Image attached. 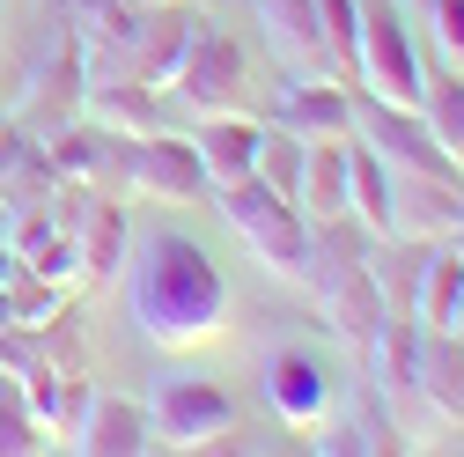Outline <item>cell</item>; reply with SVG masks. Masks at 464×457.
Returning <instances> with one entry per match:
<instances>
[{
  "label": "cell",
  "instance_id": "cell-11",
  "mask_svg": "<svg viewBox=\"0 0 464 457\" xmlns=\"http://www.w3.org/2000/svg\"><path fill=\"white\" fill-rule=\"evenodd\" d=\"M258 133H266V126L244 119V111H207V119H199L192 148H199V170H207V185H214V192L258 170Z\"/></svg>",
  "mask_w": 464,
  "mask_h": 457
},
{
  "label": "cell",
  "instance_id": "cell-2",
  "mask_svg": "<svg viewBox=\"0 0 464 457\" xmlns=\"http://www.w3.org/2000/svg\"><path fill=\"white\" fill-rule=\"evenodd\" d=\"M221 214L244 237V251H258V266H273L287 280H310V221H303L295 199H280L258 170L237 178V185H221Z\"/></svg>",
  "mask_w": 464,
  "mask_h": 457
},
{
  "label": "cell",
  "instance_id": "cell-20",
  "mask_svg": "<svg viewBox=\"0 0 464 457\" xmlns=\"http://www.w3.org/2000/svg\"><path fill=\"white\" fill-rule=\"evenodd\" d=\"M457 303H464V266H457V251H428V266H420V280H413V303H405V317H413L420 332H450Z\"/></svg>",
  "mask_w": 464,
  "mask_h": 457
},
{
  "label": "cell",
  "instance_id": "cell-3",
  "mask_svg": "<svg viewBox=\"0 0 464 457\" xmlns=\"http://www.w3.org/2000/svg\"><path fill=\"white\" fill-rule=\"evenodd\" d=\"M354 89H369V96H383V103H420V89H428L420 52H413V30H405V15L383 8V0H362Z\"/></svg>",
  "mask_w": 464,
  "mask_h": 457
},
{
  "label": "cell",
  "instance_id": "cell-18",
  "mask_svg": "<svg viewBox=\"0 0 464 457\" xmlns=\"http://www.w3.org/2000/svg\"><path fill=\"white\" fill-rule=\"evenodd\" d=\"M346 148H354V133H346V141H310V155H303V185H295L303 221H332V214H346Z\"/></svg>",
  "mask_w": 464,
  "mask_h": 457
},
{
  "label": "cell",
  "instance_id": "cell-24",
  "mask_svg": "<svg viewBox=\"0 0 464 457\" xmlns=\"http://www.w3.org/2000/svg\"><path fill=\"white\" fill-rule=\"evenodd\" d=\"M420 119H428L435 141L464 162V74H435V82L420 89Z\"/></svg>",
  "mask_w": 464,
  "mask_h": 457
},
{
  "label": "cell",
  "instance_id": "cell-10",
  "mask_svg": "<svg viewBox=\"0 0 464 457\" xmlns=\"http://www.w3.org/2000/svg\"><path fill=\"white\" fill-rule=\"evenodd\" d=\"M266 398L287 428H317L332 413V369L310 355V347H280L266 362Z\"/></svg>",
  "mask_w": 464,
  "mask_h": 457
},
{
  "label": "cell",
  "instance_id": "cell-23",
  "mask_svg": "<svg viewBox=\"0 0 464 457\" xmlns=\"http://www.w3.org/2000/svg\"><path fill=\"white\" fill-rule=\"evenodd\" d=\"M317 8V30H324V52H332V74L354 89V44H362V0H310Z\"/></svg>",
  "mask_w": 464,
  "mask_h": 457
},
{
  "label": "cell",
  "instance_id": "cell-1",
  "mask_svg": "<svg viewBox=\"0 0 464 457\" xmlns=\"http://www.w3.org/2000/svg\"><path fill=\"white\" fill-rule=\"evenodd\" d=\"M126 310L155 347H199L228 317L221 266L185 237V228H148L140 251H126Z\"/></svg>",
  "mask_w": 464,
  "mask_h": 457
},
{
  "label": "cell",
  "instance_id": "cell-4",
  "mask_svg": "<svg viewBox=\"0 0 464 457\" xmlns=\"http://www.w3.org/2000/svg\"><path fill=\"white\" fill-rule=\"evenodd\" d=\"M354 141H369L383 162L398 170H420V178H457L464 185V162L435 141V126L420 119V103H383V96H354Z\"/></svg>",
  "mask_w": 464,
  "mask_h": 457
},
{
  "label": "cell",
  "instance_id": "cell-7",
  "mask_svg": "<svg viewBox=\"0 0 464 457\" xmlns=\"http://www.w3.org/2000/svg\"><path fill=\"white\" fill-rule=\"evenodd\" d=\"M457 221H464V185L457 178H420V170H398L391 178V237L442 244Z\"/></svg>",
  "mask_w": 464,
  "mask_h": 457
},
{
  "label": "cell",
  "instance_id": "cell-5",
  "mask_svg": "<svg viewBox=\"0 0 464 457\" xmlns=\"http://www.w3.org/2000/svg\"><path fill=\"white\" fill-rule=\"evenodd\" d=\"M244 82H251L244 44L228 37L214 15H199V23H192V37H185V52H178V74H169L162 89H178V96L199 111V119H207V111H237Z\"/></svg>",
  "mask_w": 464,
  "mask_h": 457
},
{
  "label": "cell",
  "instance_id": "cell-26",
  "mask_svg": "<svg viewBox=\"0 0 464 457\" xmlns=\"http://www.w3.org/2000/svg\"><path fill=\"white\" fill-rule=\"evenodd\" d=\"M420 15L435 23V37H442L457 60H464V0H420Z\"/></svg>",
  "mask_w": 464,
  "mask_h": 457
},
{
  "label": "cell",
  "instance_id": "cell-19",
  "mask_svg": "<svg viewBox=\"0 0 464 457\" xmlns=\"http://www.w3.org/2000/svg\"><path fill=\"white\" fill-rule=\"evenodd\" d=\"M346 214L369 221L376 237H391V162H383L369 141L346 148Z\"/></svg>",
  "mask_w": 464,
  "mask_h": 457
},
{
  "label": "cell",
  "instance_id": "cell-13",
  "mask_svg": "<svg viewBox=\"0 0 464 457\" xmlns=\"http://www.w3.org/2000/svg\"><path fill=\"white\" fill-rule=\"evenodd\" d=\"M74 251H82V266H74L82 288H103V280H119V266H126V251H133L126 207L89 199V214H82V228H74Z\"/></svg>",
  "mask_w": 464,
  "mask_h": 457
},
{
  "label": "cell",
  "instance_id": "cell-25",
  "mask_svg": "<svg viewBox=\"0 0 464 457\" xmlns=\"http://www.w3.org/2000/svg\"><path fill=\"white\" fill-rule=\"evenodd\" d=\"M303 155H310V141H295L287 126H266V133H258V178H266L280 199H295V185H303Z\"/></svg>",
  "mask_w": 464,
  "mask_h": 457
},
{
  "label": "cell",
  "instance_id": "cell-28",
  "mask_svg": "<svg viewBox=\"0 0 464 457\" xmlns=\"http://www.w3.org/2000/svg\"><path fill=\"white\" fill-rule=\"evenodd\" d=\"M442 244H450V251H457V266H464V221L450 228V237H442Z\"/></svg>",
  "mask_w": 464,
  "mask_h": 457
},
{
  "label": "cell",
  "instance_id": "cell-21",
  "mask_svg": "<svg viewBox=\"0 0 464 457\" xmlns=\"http://www.w3.org/2000/svg\"><path fill=\"white\" fill-rule=\"evenodd\" d=\"M44 442H52V428L37 421V406H30L23 376H8V369H0V457H30V450H44Z\"/></svg>",
  "mask_w": 464,
  "mask_h": 457
},
{
  "label": "cell",
  "instance_id": "cell-27",
  "mask_svg": "<svg viewBox=\"0 0 464 457\" xmlns=\"http://www.w3.org/2000/svg\"><path fill=\"white\" fill-rule=\"evenodd\" d=\"M8 266H15V251H8V207H0V280H8Z\"/></svg>",
  "mask_w": 464,
  "mask_h": 457
},
{
  "label": "cell",
  "instance_id": "cell-22",
  "mask_svg": "<svg viewBox=\"0 0 464 457\" xmlns=\"http://www.w3.org/2000/svg\"><path fill=\"white\" fill-rule=\"evenodd\" d=\"M111 148H119V133H103V126L89 119V126H60V133H52L44 162L60 170V178H96V170L111 162Z\"/></svg>",
  "mask_w": 464,
  "mask_h": 457
},
{
  "label": "cell",
  "instance_id": "cell-16",
  "mask_svg": "<svg viewBox=\"0 0 464 457\" xmlns=\"http://www.w3.org/2000/svg\"><path fill=\"white\" fill-rule=\"evenodd\" d=\"M324 317L339 325V339L369 347V332L391 317V303H383V288H376V273H369V266H346V273H332V280H324Z\"/></svg>",
  "mask_w": 464,
  "mask_h": 457
},
{
  "label": "cell",
  "instance_id": "cell-17",
  "mask_svg": "<svg viewBox=\"0 0 464 457\" xmlns=\"http://www.w3.org/2000/svg\"><path fill=\"white\" fill-rule=\"evenodd\" d=\"M413 384L442 421H464V347L450 332H420V355H413Z\"/></svg>",
  "mask_w": 464,
  "mask_h": 457
},
{
  "label": "cell",
  "instance_id": "cell-9",
  "mask_svg": "<svg viewBox=\"0 0 464 457\" xmlns=\"http://www.w3.org/2000/svg\"><path fill=\"white\" fill-rule=\"evenodd\" d=\"M258 30H266V52L295 74V82H310V74H324V82H339L332 74V52H324V30H317V8L310 0H258Z\"/></svg>",
  "mask_w": 464,
  "mask_h": 457
},
{
  "label": "cell",
  "instance_id": "cell-30",
  "mask_svg": "<svg viewBox=\"0 0 464 457\" xmlns=\"http://www.w3.org/2000/svg\"><path fill=\"white\" fill-rule=\"evenodd\" d=\"M74 8H89V15H96V8H111V0H74Z\"/></svg>",
  "mask_w": 464,
  "mask_h": 457
},
{
  "label": "cell",
  "instance_id": "cell-8",
  "mask_svg": "<svg viewBox=\"0 0 464 457\" xmlns=\"http://www.w3.org/2000/svg\"><path fill=\"white\" fill-rule=\"evenodd\" d=\"M126 178L140 185V192H155V199H199V185H207V170H199V148H192V133H140V141H126Z\"/></svg>",
  "mask_w": 464,
  "mask_h": 457
},
{
  "label": "cell",
  "instance_id": "cell-15",
  "mask_svg": "<svg viewBox=\"0 0 464 457\" xmlns=\"http://www.w3.org/2000/svg\"><path fill=\"white\" fill-rule=\"evenodd\" d=\"M148 435H155L148 406H133V398H89V413H82V428H74V450L133 457V450H148Z\"/></svg>",
  "mask_w": 464,
  "mask_h": 457
},
{
  "label": "cell",
  "instance_id": "cell-14",
  "mask_svg": "<svg viewBox=\"0 0 464 457\" xmlns=\"http://www.w3.org/2000/svg\"><path fill=\"white\" fill-rule=\"evenodd\" d=\"M82 89H89V119H96L103 133H119V141H140V133L162 126V111H155V82H140V74L82 82Z\"/></svg>",
  "mask_w": 464,
  "mask_h": 457
},
{
  "label": "cell",
  "instance_id": "cell-31",
  "mask_svg": "<svg viewBox=\"0 0 464 457\" xmlns=\"http://www.w3.org/2000/svg\"><path fill=\"white\" fill-rule=\"evenodd\" d=\"M0 23H8V0H0Z\"/></svg>",
  "mask_w": 464,
  "mask_h": 457
},
{
  "label": "cell",
  "instance_id": "cell-6",
  "mask_svg": "<svg viewBox=\"0 0 464 457\" xmlns=\"http://www.w3.org/2000/svg\"><path fill=\"white\" fill-rule=\"evenodd\" d=\"M148 421H155L162 442H221L228 428H237V398H228L221 384H199V376H169L155 391Z\"/></svg>",
  "mask_w": 464,
  "mask_h": 457
},
{
  "label": "cell",
  "instance_id": "cell-12",
  "mask_svg": "<svg viewBox=\"0 0 464 457\" xmlns=\"http://www.w3.org/2000/svg\"><path fill=\"white\" fill-rule=\"evenodd\" d=\"M280 126L295 141H346V133H354V89L310 74V82H295L280 96Z\"/></svg>",
  "mask_w": 464,
  "mask_h": 457
},
{
  "label": "cell",
  "instance_id": "cell-29",
  "mask_svg": "<svg viewBox=\"0 0 464 457\" xmlns=\"http://www.w3.org/2000/svg\"><path fill=\"white\" fill-rule=\"evenodd\" d=\"M450 339H457V347H464V303H457V317H450Z\"/></svg>",
  "mask_w": 464,
  "mask_h": 457
}]
</instances>
